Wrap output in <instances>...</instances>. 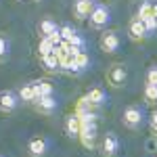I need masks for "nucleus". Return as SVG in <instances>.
<instances>
[{
  "instance_id": "nucleus-1",
  "label": "nucleus",
  "mask_w": 157,
  "mask_h": 157,
  "mask_svg": "<svg viewBox=\"0 0 157 157\" xmlns=\"http://www.w3.org/2000/svg\"><path fill=\"white\" fill-rule=\"evenodd\" d=\"M109 19H111V13L105 4H94L92 6V13H90V25L94 27V29H101V27H105L109 23Z\"/></svg>"
},
{
  "instance_id": "nucleus-2",
  "label": "nucleus",
  "mask_w": 157,
  "mask_h": 157,
  "mask_svg": "<svg viewBox=\"0 0 157 157\" xmlns=\"http://www.w3.org/2000/svg\"><path fill=\"white\" fill-rule=\"evenodd\" d=\"M121 121H124V126L126 128H130V130H136V128H140V124H143V111L140 107H126L124 109V113H121Z\"/></svg>"
},
{
  "instance_id": "nucleus-3",
  "label": "nucleus",
  "mask_w": 157,
  "mask_h": 157,
  "mask_svg": "<svg viewBox=\"0 0 157 157\" xmlns=\"http://www.w3.org/2000/svg\"><path fill=\"white\" fill-rule=\"evenodd\" d=\"M126 78H128V73H126V67L124 65H113L107 71V82L113 88H121V86L126 84Z\"/></svg>"
},
{
  "instance_id": "nucleus-4",
  "label": "nucleus",
  "mask_w": 157,
  "mask_h": 157,
  "mask_svg": "<svg viewBox=\"0 0 157 157\" xmlns=\"http://www.w3.org/2000/svg\"><path fill=\"white\" fill-rule=\"evenodd\" d=\"M19 94H15V92H11V90H4V92H0V111L2 113H11V111H15L17 109V105H19Z\"/></svg>"
},
{
  "instance_id": "nucleus-5",
  "label": "nucleus",
  "mask_w": 157,
  "mask_h": 157,
  "mask_svg": "<svg viewBox=\"0 0 157 157\" xmlns=\"http://www.w3.org/2000/svg\"><path fill=\"white\" fill-rule=\"evenodd\" d=\"M80 140L86 149H92L97 143V126L94 124H84L82 130H80Z\"/></svg>"
},
{
  "instance_id": "nucleus-6",
  "label": "nucleus",
  "mask_w": 157,
  "mask_h": 157,
  "mask_svg": "<svg viewBox=\"0 0 157 157\" xmlns=\"http://www.w3.org/2000/svg\"><path fill=\"white\" fill-rule=\"evenodd\" d=\"M128 34H130V38H132V40H136V42H138V40H145V38L149 36V29L145 27V21L136 17V19H132V21H130Z\"/></svg>"
},
{
  "instance_id": "nucleus-7",
  "label": "nucleus",
  "mask_w": 157,
  "mask_h": 157,
  "mask_svg": "<svg viewBox=\"0 0 157 157\" xmlns=\"http://www.w3.org/2000/svg\"><path fill=\"white\" fill-rule=\"evenodd\" d=\"M101 48L105 50V52H117V48H120V36L115 32L103 34V38H101Z\"/></svg>"
},
{
  "instance_id": "nucleus-8",
  "label": "nucleus",
  "mask_w": 157,
  "mask_h": 157,
  "mask_svg": "<svg viewBox=\"0 0 157 157\" xmlns=\"http://www.w3.org/2000/svg\"><path fill=\"white\" fill-rule=\"evenodd\" d=\"M117 151H120V140H117V136L113 132H109L107 136H105V140H103V155L105 157H115Z\"/></svg>"
},
{
  "instance_id": "nucleus-9",
  "label": "nucleus",
  "mask_w": 157,
  "mask_h": 157,
  "mask_svg": "<svg viewBox=\"0 0 157 157\" xmlns=\"http://www.w3.org/2000/svg\"><path fill=\"white\" fill-rule=\"evenodd\" d=\"M80 130H82L80 115L73 113V115H69L67 121H65V132H67V136H71V138H80Z\"/></svg>"
},
{
  "instance_id": "nucleus-10",
  "label": "nucleus",
  "mask_w": 157,
  "mask_h": 157,
  "mask_svg": "<svg viewBox=\"0 0 157 157\" xmlns=\"http://www.w3.org/2000/svg\"><path fill=\"white\" fill-rule=\"evenodd\" d=\"M36 107L40 113H46V115H50V113H55L57 111V98L52 97H42V98H38L36 101Z\"/></svg>"
},
{
  "instance_id": "nucleus-11",
  "label": "nucleus",
  "mask_w": 157,
  "mask_h": 157,
  "mask_svg": "<svg viewBox=\"0 0 157 157\" xmlns=\"http://www.w3.org/2000/svg\"><path fill=\"white\" fill-rule=\"evenodd\" d=\"M46 149H48V143L44 138H32L29 145H27V151L32 157H42L46 153Z\"/></svg>"
},
{
  "instance_id": "nucleus-12",
  "label": "nucleus",
  "mask_w": 157,
  "mask_h": 157,
  "mask_svg": "<svg viewBox=\"0 0 157 157\" xmlns=\"http://www.w3.org/2000/svg\"><path fill=\"white\" fill-rule=\"evenodd\" d=\"M92 2H88V0H75L73 2V15L78 17V19H86V17H90V13H92Z\"/></svg>"
},
{
  "instance_id": "nucleus-13",
  "label": "nucleus",
  "mask_w": 157,
  "mask_h": 157,
  "mask_svg": "<svg viewBox=\"0 0 157 157\" xmlns=\"http://www.w3.org/2000/svg\"><path fill=\"white\" fill-rule=\"evenodd\" d=\"M86 97H88V101H90V105H92V107H98V105H103V103L107 101L105 90H103V88H98V86H97V88H92Z\"/></svg>"
},
{
  "instance_id": "nucleus-14",
  "label": "nucleus",
  "mask_w": 157,
  "mask_h": 157,
  "mask_svg": "<svg viewBox=\"0 0 157 157\" xmlns=\"http://www.w3.org/2000/svg\"><path fill=\"white\" fill-rule=\"evenodd\" d=\"M42 63H44V67H46L48 71H57L61 67V61H59V57L55 55V50H52L50 55H46V57H42Z\"/></svg>"
},
{
  "instance_id": "nucleus-15",
  "label": "nucleus",
  "mask_w": 157,
  "mask_h": 157,
  "mask_svg": "<svg viewBox=\"0 0 157 157\" xmlns=\"http://www.w3.org/2000/svg\"><path fill=\"white\" fill-rule=\"evenodd\" d=\"M19 98H21L23 103H36V92H34V86H32V84L21 86V90H19Z\"/></svg>"
},
{
  "instance_id": "nucleus-16",
  "label": "nucleus",
  "mask_w": 157,
  "mask_h": 157,
  "mask_svg": "<svg viewBox=\"0 0 157 157\" xmlns=\"http://www.w3.org/2000/svg\"><path fill=\"white\" fill-rule=\"evenodd\" d=\"M59 27H57V23L52 21V19H44V21H40V25H38V32L42 34V36H50V34H55Z\"/></svg>"
},
{
  "instance_id": "nucleus-17",
  "label": "nucleus",
  "mask_w": 157,
  "mask_h": 157,
  "mask_svg": "<svg viewBox=\"0 0 157 157\" xmlns=\"http://www.w3.org/2000/svg\"><path fill=\"white\" fill-rule=\"evenodd\" d=\"M75 65H78L80 73L86 71V69L90 67V57H88V52H86V50H80V52H75Z\"/></svg>"
},
{
  "instance_id": "nucleus-18",
  "label": "nucleus",
  "mask_w": 157,
  "mask_h": 157,
  "mask_svg": "<svg viewBox=\"0 0 157 157\" xmlns=\"http://www.w3.org/2000/svg\"><path fill=\"white\" fill-rule=\"evenodd\" d=\"M52 50H55V46L50 44V40L42 36V38H40V44H38V55H40V59L46 57V55H50Z\"/></svg>"
},
{
  "instance_id": "nucleus-19",
  "label": "nucleus",
  "mask_w": 157,
  "mask_h": 157,
  "mask_svg": "<svg viewBox=\"0 0 157 157\" xmlns=\"http://www.w3.org/2000/svg\"><path fill=\"white\" fill-rule=\"evenodd\" d=\"M67 44H69V50H86V40L80 36L78 32H75V36H73Z\"/></svg>"
},
{
  "instance_id": "nucleus-20",
  "label": "nucleus",
  "mask_w": 157,
  "mask_h": 157,
  "mask_svg": "<svg viewBox=\"0 0 157 157\" xmlns=\"http://www.w3.org/2000/svg\"><path fill=\"white\" fill-rule=\"evenodd\" d=\"M153 15V4L145 0V2H140V6H138V19H145V17H151Z\"/></svg>"
},
{
  "instance_id": "nucleus-21",
  "label": "nucleus",
  "mask_w": 157,
  "mask_h": 157,
  "mask_svg": "<svg viewBox=\"0 0 157 157\" xmlns=\"http://www.w3.org/2000/svg\"><path fill=\"white\" fill-rule=\"evenodd\" d=\"M59 34H61V38H63V42H69V40L75 36V29H73L69 23H65V25L59 27Z\"/></svg>"
},
{
  "instance_id": "nucleus-22",
  "label": "nucleus",
  "mask_w": 157,
  "mask_h": 157,
  "mask_svg": "<svg viewBox=\"0 0 157 157\" xmlns=\"http://www.w3.org/2000/svg\"><path fill=\"white\" fill-rule=\"evenodd\" d=\"M145 101L147 103H157V86L155 84L145 86Z\"/></svg>"
},
{
  "instance_id": "nucleus-23",
  "label": "nucleus",
  "mask_w": 157,
  "mask_h": 157,
  "mask_svg": "<svg viewBox=\"0 0 157 157\" xmlns=\"http://www.w3.org/2000/svg\"><path fill=\"white\" fill-rule=\"evenodd\" d=\"M9 50H11V44L4 36H0V61H4L9 57Z\"/></svg>"
},
{
  "instance_id": "nucleus-24",
  "label": "nucleus",
  "mask_w": 157,
  "mask_h": 157,
  "mask_svg": "<svg viewBox=\"0 0 157 157\" xmlns=\"http://www.w3.org/2000/svg\"><path fill=\"white\" fill-rule=\"evenodd\" d=\"M38 86H40V98L42 97H50V94L55 92V88H52L50 82H38Z\"/></svg>"
},
{
  "instance_id": "nucleus-25",
  "label": "nucleus",
  "mask_w": 157,
  "mask_h": 157,
  "mask_svg": "<svg viewBox=\"0 0 157 157\" xmlns=\"http://www.w3.org/2000/svg\"><path fill=\"white\" fill-rule=\"evenodd\" d=\"M143 21H145V27L149 29V34H151V32H155V29H157V19L153 17V15H151V17H145Z\"/></svg>"
},
{
  "instance_id": "nucleus-26",
  "label": "nucleus",
  "mask_w": 157,
  "mask_h": 157,
  "mask_svg": "<svg viewBox=\"0 0 157 157\" xmlns=\"http://www.w3.org/2000/svg\"><path fill=\"white\" fill-rule=\"evenodd\" d=\"M147 84H155L157 86V65H153V67L147 71Z\"/></svg>"
},
{
  "instance_id": "nucleus-27",
  "label": "nucleus",
  "mask_w": 157,
  "mask_h": 157,
  "mask_svg": "<svg viewBox=\"0 0 157 157\" xmlns=\"http://www.w3.org/2000/svg\"><path fill=\"white\" fill-rule=\"evenodd\" d=\"M151 128H153V132L157 134V111L151 113Z\"/></svg>"
},
{
  "instance_id": "nucleus-28",
  "label": "nucleus",
  "mask_w": 157,
  "mask_h": 157,
  "mask_svg": "<svg viewBox=\"0 0 157 157\" xmlns=\"http://www.w3.org/2000/svg\"><path fill=\"white\" fill-rule=\"evenodd\" d=\"M153 17H155V19H157V2H155V4H153Z\"/></svg>"
},
{
  "instance_id": "nucleus-29",
  "label": "nucleus",
  "mask_w": 157,
  "mask_h": 157,
  "mask_svg": "<svg viewBox=\"0 0 157 157\" xmlns=\"http://www.w3.org/2000/svg\"><path fill=\"white\" fill-rule=\"evenodd\" d=\"M88 2H92V4H94V2H97V0H88Z\"/></svg>"
},
{
  "instance_id": "nucleus-30",
  "label": "nucleus",
  "mask_w": 157,
  "mask_h": 157,
  "mask_svg": "<svg viewBox=\"0 0 157 157\" xmlns=\"http://www.w3.org/2000/svg\"><path fill=\"white\" fill-rule=\"evenodd\" d=\"M0 157H2V155H0Z\"/></svg>"
}]
</instances>
